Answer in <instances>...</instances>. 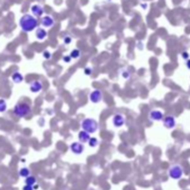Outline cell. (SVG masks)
I'll list each match as a JSON object with an SVG mask.
<instances>
[{
	"mask_svg": "<svg viewBox=\"0 0 190 190\" xmlns=\"http://www.w3.org/2000/svg\"><path fill=\"white\" fill-rule=\"evenodd\" d=\"M32 112V107L26 102H19L13 107V114L17 115L18 118H25Z\"/></svg>",
	"mask_w": 190,
	"mask_h": 190,
	"instance_id": "7a4b0ae2",
	"label": "cell"
},
{
	"mask_svg": "<svg viewBox=\"0 0 190 190\" xmlns=\"http://www.w3.org/2000/svg\"><path fill=\"white\" fill-rule=\"evenodd\" d=\"M87 143H89V145L91 148H95V147H97V144H99V140H97L96 138H91Z\"/></svg>",
	"mask_w": 190,
	"mask_h": 190,
	"instance_id": "ffe728a7",
	"label": "cell"
},
{
	"mask_svg": "<svg viewBox=\"0 0 190 190\" xmlns=\"http://www.w3.org/2000/svg\"><path fill=\"white\" fill-rule=\"evenodd\" d=\"M72 57H71V55H66V56H64L63 57V61H64L65 63H67V64H68V63L71 62V61H72Z\"/></svg>",
	"mask_w": 190,
	"mask_h": 190,
	"instance_id": "cb8c5ba5",
	"label": "cell"
},
{
	"mask_svg": "<svg viewBox=\"0 0 190 190\" xmlns=\"http://www.w3.org/2000/svg\"><path fill=\"white\" fill-rule=\"evenodd\" d=\"M19 26H20L22 32H30L37 28L38 20L36 19V17L34 16V15L25 13L24 16H22L20 19H19Z\"/></svg>",
	"mask_w": 190,
	"mask_h": 190,
	"instance_id": "6da1fadb",
	"label": "cell"
},
{
	"mask_svg": "<svg viewBox=\"0 0 190 190\" xmlns=\"http://www.w3.org/2000/svg\"><path fill=\"white\" fill-rule=\"evenodd\" d=\"M109 1H111V0H109Z\"/></svg>",
	"mask_w": 190,
	"mask_h": 190,
	"instance_id": "f546056e",
	"label": "cell"
},
{
	"mask_svg": "<svg viewBox=\"0 0 190 190\" xmlns=\"http://www.w3.org/2000/svg\"><path fill=\"white\" fill-rule=\"evenodd\" d=\"M70 149L74 154H82L85 150V148H84V143L82 142H73L72 144L70 145Z\"/></svg>",
	"mask_w": 190,
	"mask_h": 190,
	"instance_id": "52a82bcc",
	"label": "cell"
},
{
	"mask_svg": "<svg viewBox=\"0 0 190 190\" xmlns=\"http://www.w3.org/2000/svg\"><path fill=\"white\" fill-rule=\"evenodd\" d=\"M41 89H43V84L39 80H34L29 85V90L32 93H38V92L41 91Z\"/></svg>",
	"mask_w": 190,
	"mask_h": 190,
	"instance_id": "4fadbf2b",
	"label": "cell"
},
{
	"mask_svg": "<svg viewBox=\"0 0 190 190\" xmlns=\"http://www.w3.org/2000/svg\"><path fill=\"white\" fill-rule=\"evenodd\" d=\"M89 100L93 103V104H97L103 100V93H102L101 90H94L90 93L89 95Z\"/></svg>",
	"mask_w": 190,
	"mask_h": 190,
	"instance_id": "5b68a950",
	"label": "cell"
},
{
	"mask_svg": "<svg viewBox=\"0 0 190 190\" xmlns=\"http://www.w3.org/2000/svg\"><path fill=\"white\" fill-rule=\"evenodd\" d=\"M22 80H24V77H22V73H19V72H15L11 75V80H12L13 83H16V84H20L22 82Z\"/></svg>",
	"mask_w": 190,
	"mask_h": 190,
	"instance_id": "9a60e30c",
	"label": "cell"
},
{
	"mask_svg": "<svg viewBox=\"0 0 190 190\" xmlns=\"http://www.w3.org/2000/svg\"><path fill=\"white\" fill-rule=\"evenodd\" d=\"M168 174L171 179L179 180V179H181L182 176H183V168H182L180 164H177V163L172 164V166L170 167V169H169Z\"/></svg>",
	"mask_w": 190,
	"mask_h": 190,
	"instance_id": "277c9868",
	"label": "cell"
},
{
	"mask_svg": "<svg viewBox=\"0 0 190 190\" xmlns=\"http://www.w3.org/2000/svg\"><path fill=\"white\" fill-rule=\"evenodd\" d=\"M92 73H93V68L92 67H85L84 68V74L85 75H91Z\"/></svg>",
	"mask_w": 190,
	"mask_h": 190,
	"instance_id": "44dd1931",
	"label": "cell"
},
{
	"mask_svg": "<svg viewBox=\"0 0 190 190\" xmlns=\"http://www.w3.org/2000/svg\"><path fill=\"white\" fill-rule=\"evenodd\" d=\"M7 111V102L3 99H0V113H3Z\"/></svg>",
	"mask_w": 190,
	"mask_h": 190,
	"instance_id": "d6986e66",
	"label": "cell"
},
{
	"mask_svg": "<svg viewBox=\"0 0 190 190\" xmlns=\"http://www.w3.org/2000/svg\"><path fill=\"white\" fill-rule=\"evenodd\" d=\"M164 118V114L162 111L160 110H152L150 111L149 113V119L151 121H155V122H158V121H162Z\"/></svg>",
	"mask_w": 190,
	"mask_h": 190,
	"instance_id": "30bf717a",
	"label": "cell"
},
{
	"mask_svg": "<svg viewBox=\"0 0 190 190\" xmlns=\"http://www.w3.org/2000/svg\"><path fill=\"white\" fill-rule=\"evenodd\" d=\"M63 41H64V44H66V45L67 44H71V41H72V37H70V36H65Z\"/></svg>",
	"mask_w": 190,
	"mask_h": 190,
	"instance_id": "d4e9b609",
	"label": "cell"
},
{
	"mask_svg": "<svg viewBox=\"0 0 190 190\" xmlns=\"http://www.w3.org/2000/svg\"><path fill=\"white\" fill-rule=\"evenodd\" d=\"M186 66H187V68L190 71V58H189V59H187V61H186Z\"/></svg>",
	"mask_w": 190,
	"mask_h": 190,
	"instance_id": "83f0119b",
	"label": "cell"
},
{
	"mask_svg": "<svg viewBox=\"0 0 190 190\" xmlns=\"http://www.w3.org/2000/svg\"><path fill=\"white\" fill-rule=\"evenodd\" d=\"M40 24H41V27H44V28H51L55 25V19L51 16H49V15H46V16L41 17Z\"/></svg>",
	"mask_w": 190,
	"mask_h": 190,
	"instance_id": "9c48e42d",
	"label": "cell"
},
{
	"mask_svg": "<svg viewBox=\"0 0 190 190\" xmlns=\"http://www.w3.org/2000/svg\"><path fill=\"white\" fill-rule=\"evenodd\" d=\"M78 141L82 142V143H87L89 140L91 139V135H90L89 132H86L85 130H82V131L78 132Z\"/></svg>",
	"mask_w": 190,
	"mask_h": 190,
	"instance_id": "5bb4252c",
	"label": "cell"
},
{
	"mask_svg": "<svg viewBox=\"0 0 190 190\" xmlns=\"http://www.w3.org/2000/svg\"><path fill=\"white\" fill-rule=\"evenodd\" d=\"M70 55H71V57H72L73 59H77V58H80V49H77V48L73 49V51L70 53Z\"/></svg>",
	"mask_w": 190,
	"mask_h": 190,
	"instance_id": "ac0fdd59",
	"label": "cell"
},
{
	"mask_svg": "<svg viewBox=\"0 0 190 190\" xmlns=\"http://www.w3.org/2000/svg\"><path fill=\"white\" fill-rule=\"evenodd\" d=\"M141 7H142V8H147V5H144V3H141Z\"/></svg>",
	"mask_w": 190,
	"mask_h": 190,
	"instance_id": "f1b7e54d",
	"label": "cell"
},
{
	"mask_svg": "<svg viewBox=\"0 0 190 190\" xmlns=\"http://www.w3.org/2000/svg\"><path fill=\"white\" fill-rule=\"evenodd\" d=\"M19 176L22 178H27L28 176H30V170L28 168H22L19 170Z\"/></svg>",
	"mask_w": 190,
	"mask_h": 190,
	"instance_id": "e0dca14e",
	"label": "cell"
},
{
	"mask_svg": "<svg viewBox=\"0 0 190 190\" xmlns=\"http://www.w3.org/2000/svg\"><path fill=\"white\" fill-rule=\"evenodd\" d=\"M22 190H34V186H29V185H25Z\"/></svg>",
	"mask_w": 190,
	"mask_h": 190,
	"instance_id": "4316f807",
	"label": "cell"
},
{
	"mask_svg": "<svg viewBox=\"0 0 190 190\" xmlns=\"http://www.w3.org/2000/svg\"><path fill=\"white\" fill-rule=\"evenodd\" d=\"M162 122H163L164 128L169 129V130L173 129L174 126H176V123H177V122H176V118L171 114L166 115V116L163 118V120H162Z\"/></svg>",
	"mask_w": 190,
	"mask_h": 190,
	"instance_id": "ba28073f",
	"label": "cell"
},
{
	"mask_svg": "<svg viewBox=\"0 0 190 190\" xmlns=\"http://www.w3.org/2000/svg\"><path fill=\"white\" fill-rule=\"evenodd\" d=\"M112 123L115 128H122L125 124V118L122 113H116L113 115L112 118Z\"/></svg>",
	"mask_w": 190,
	"mask_h": 190,
	"instance_id": "8992f818",
	"label": "cell"
},
{
	"mask_svg": "<svg viewBox=\"0 0 190 190\" xmlns=\"http://www.w3.org/2000/svg\"><path fill=\"white\" fill-rule=\"evenodd\" d=\"M43 56H44V58H45V59H49L51 57V53H49L48 51H45L43 53Z\"/></svg>",
	"mask_w": 190,
	"mask_h": 190,
	"instance_id": "603a6c76",
	"label": "cell"
},
{
	"mask_svg": "<svg viewBox=\"0 0 190 190\" xmlns=\"http://www.w3.org/2000/svg\"><path fill=\"white\" fill-rule=\"evenodd\" d=\"M47 36H48V32H46L45 28H36V32H35V37L37 38V40H39V41H43V40H45L46 38H47Z\"/></svg>",
	"mask_w": 190,
	"mask_h": 190,
	"instance_id": "8fae6325",
	"label": "cell"
},
{
	"mask_svg": "<svg viewBox=\"0 0 190 190\" xmlns=\"http://www.w3.org/2000/svg\"><path fill=\"white\" fill-rule=\"evenodd\" d=\"M30 10H32V13L35 17H43L44 15V8L40 5H37V3H36V5H32Z\"/></svg>",
	"mask_w": 190,
	"mask_h": 190,
	"instance_id": "7c38bea8",
	"label": "cell"
},
{
	"mask_svg": "<svg viewBox=\"0 0 190 190\" xmlns=\"http://www.w3.org/2000/svg\"><path fill=\"white\" fill-rule=\"evenodd\" d=\"M37 182V179L34 176H28L27 178H25V185H29V186H34L36 185Z\"/></svg>",
	"mask_w": 190,
	"mask_h": 190,
	"instance_id": "2e32d148",
	"label": "cell"
},
{
	"mask_svg": "<svg viewBox=\"0 0 190 190\" xmlns=\"http://www.w3.org/2000/svg\"><path fill=\"white\" fill-rule=\"evenodd\" d=\"M181 57L185 59V61H187V59L190 58V54L188 53V51H183V53L181 54Z\"/></svg>",
	"mask_w": 190,
	"mask_h": 190,
	"instance_id": "7402d4cb",
	"label": "cell"
},
{
	"mask_svg": "<svg viewBox=\"0 0 190 190\" xmlns=\"http://www.w3.org/2000/svg\"><path fill=\"white\" fill-rule=\"evenodd\" d=\"M122 76H123V78H126V80H128V78H130V73L125 70L122 71Z\"/></svg>",
	"mask_w": 190,
	"mask_h": 190,
	"instance_id": "484cf974",
	"label": "cell"
},
{
	"mask_svg": "<svg viewBox=\"0 0 190 190\" xmlns=\"http://www.w3.org/2000/svg\"><path fill=\"white\" fill-rule=\"evenodd\" d=\"M97 129H99V123H97L96 120L87 118L82 121V130H85L90 134L95 133L97 131Z\"/></svg>",
	"mask_w": 190,
	"mask_h": 190,
	"instance_id": "3957f363",
	"label": "cell"
}]
</instances>
